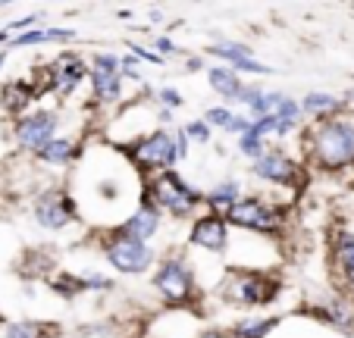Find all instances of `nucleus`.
Returning a JSON list of instances; mask_svg holds the SVG:
<instances>
[{"mask_svg": "<svg viewBox=\"0 0 354 338\" xmlns=\"http://www.w3.org/2000/svg\"><path fill=\"white\" fill-rule=\"evenodd\" d=\"M308 157L323 173H342L354 166V113H335L317 120L308 132Z\"/></svg>", "mask_w": 354, "mask_h": 338, "instance_id": "f257e3e1", "label": "nucleus"}, {"mask_svg": "<svg viewBox=\"0 0 354 338\" xmlns=\"http://www.w3.org/2000/svg\"><path fill=\"white\" fill-rule=\"evenodd\" d=\"M138 204H151L154 210L167 213L173 219H194L204 207V194L194 185H188L176 169H163L151 179H141Z\"/></svg>", "mask_w": 354, "mask_h": 338, "instance_id": "f03ea898", "label": "nucleus"}, {"mask_svg": "<svg viewBox=\"0 0 354 338\" xmlns=\"http://www.w3.org/2000/svg\"><path fill=\"white\" fill-rule=\"evenodd\" d=\"M126 153V163L132 166L141 179H151V176L163 173V169H176V163L188 157L179 147V129L169 132V129H154V132L141 135V138L129 141L122 147Z\"/></svg>", "mask_w": 354, "mask_h": 338, "instance_id": "7ed1b4c3", "label": "nucleus"}, {"mask_svg": "<svg viewBox=\"0 0 354 338\" xmlns=\"http://www.w3.org/2000/svg\"><path fill=\"white\" fill-rule=\"evenodd\" d=\"M229 229H241L251 235H279L286 229V207L267 200L263 194H248L239 204H232L223 213Z\"/></svg>", "mask_w": 354, "mask_h": 338, "instance_id": "20e7f679", "label": "nucleus"}, {"mask_svg": "<svg viewBox=\"0 0 354 338\" xmlns=\"http://www.w3.org/2000/svg\"><path fill=\"white\" fill-rule=\"evenodd\" d=\"M279 292H282V279L270 276L267 270H235L226 276V285H223L226 304L248 307V310L273 304L279 298Z\"/></svg>", "mask_w": 354, "mask_h": 338, "instance_id": "39448f33", "label": "nucleus"}, {"mask_svg": "<svg viewBox=\"0 0 354 338\" xmlns=\"http://www.w3.org/2000/svg\"><path fill=\"white\" fill-rule=\"evenodd\" d=\"M100 251H104L107 263L113 266L116 272H122V276H145V272L157 263L154 247L145 245V241H138V238L122 235L116 225H110L107 232H104V238H100Z\"/></svg>", "mask_w": 354, "mask_h": 338, "instance_id": "423d86ee", "label": "nucleus"}, {"mask_svg": "<svg viewBox=\"0 0 354 338\" xmlns=\"http://www.w3.org/2000/svg\"><path fill=\"white\" fill-rule=\"evenodd\" d=\"M151 285L169 307H192L198 301V279L185 257H163L154 270Z\"/></svg>", "mask_w": 354, "mask_h": 338, "instance_id": "0eeeda50", "label": "nucleus"}, {"mask_svg": "<svg viewBox=\"0 0 354 338\" xmlns=\"http://www.w3.org/2000/svg\"><path fill=\"white\" fill-rule=\"evenodd\" d=\"M32 216L44 232H63L79 219V204L75 194L63 185H50L32 200Z\"/></svg>", "mask_w": 354, "mask_h": 338, "instance_id": "6e6552de", "label": "nucleus"}, {"mask_svg": "<svg viewBox=\"0 0 354 338\" xmlns=\"http://www.w3.org/2000/svg\"><path fill=\"white\" fill-rule=\"evenodd\" d=\"M251 176L257 182H267L276 188H298L301 182V163L282 147H267L263 157L251 163Z\"/></svg>", "mask_w": 354, "mask_h": 338, "instance_id": "1a4fd4ad", "label": "nucleus"}, {"mask_svg": "<svg viewBox=\"0 0 354 338\" xmlns=\"http://www.w3.org/2000/svg\"><path fill=\"white\" fill-rule=\"evenodd\" d=\"M57 129H60V113L57 110H28L13 122V138L22 151L35 153L50 138H57Z\"/></svg>", "mask_w": 354, "mask_h": 338, "instance_id": "9d476101", "label": "nucleus"}, {"mask_svg": "<svg viewBox=\"0 0 354 338\" xmlns=\"http://www.w3.org/2000/svg\"><path fill=\"white\" fill-rule=\"evenodd\" d=\"M88 82H91V97L97 106H113L122 100V75H120V57L116 53H97L88 66Z\"/></svg>", "mask_w": 354, "mask_h": 338, "instance_id": "9b49d317", "label": "nucleus"}, {"mask_svg": "<svg viewBox=\"0 0 354 338\" xmlns=\"http://www.w3.org/2000/svg\"><path fill=\"white\" fill-rule=\"evenodd\" d=\"M188 245L204 254H226L229 225H226V219H223V213H216V210L198 213V216L192 219V229H188Z\"/></svg>", "mask_w": 354, "mask_h": 338, "instance_id": "f8f14e48", "label": "nucleus"}, {"mask_svg": "<svg viewBox=\"0 0 354 338\" xmlns=\"http://www.w3.org/2000/svg\"><path fill=\"white\" fill-rule=\"evenodd\" d=\"M116 229H120L122 235H129V238H138V241H145V245H151V238H157L163 229V213L154 210L151 204H138L132 213H126V219H122Z\"/></svg>", "mask_w": 354, "mask_h": 338, "instance_id": "ddd939ff", "label": "nucleus"}, {"mask_svg": "<svg viewBox=\"0 0 354 338\" xmlns=\"http://www.w3.org/2000/svg\"><path fill=\"white\" fill-rule=\"evenodd\" d=\"M54 66H57L54 91L60 94V97H73L75 88H79L82 82L88 79V66H85V60H82L79 53L66 50V53H60V57L54 60Z\"/></svg>", "mask_w": 354, "mask_h": 338, "instance_id": "4468645a", "label": "nucleus"}, {"mask_svg": "<svg viewBox=\"0 0 354 338\" xmlns=\"http://www.w3.org/2000/svg\"><path fill=\"white\" fill-rule=\"evenodd\" d=\"M308 317L320 319L323 326H333V329L345 332V335H354V310L348 307V301L342 298H329L323 304L308 307Z\"/></svg>", "mask_w": 354, "mask_h": 338, "instance_id": "2eb2a0df", "label": "nucleus"}, {"mask_svg": "<svg viewBox=\"0 0 354 338\" xmlns=\"http://www.w3.org/2000/svg\"><path fill=\"white\" fill-rule=\"evenodd\" d=\"M79 153H82V147L75 144V138H60V135H57V138H50L44 147L35 151V160L44 166H69Z\"/></svg>", "mask_w": 354, "mask_h": 338, "instance_id": "dca6fc26", "label": "nucleus"}, {"mask_svg": "<svg viewBox=\"0 0 354 338\" xmlns=\"http://www.w3.org/2000/svg\"><path fill=\"white\" fill-rule=\"evenodd\" d=\"M38 97L35 94V88L28 85V82H22V79H16V82H7V85L0 88V106L7 113H13L16 120H19L22 113H28V104Z\"/></svg>", "mask_w": 354, "mask_h": 338, "instance_id": "f3484780", "label": "nucleus"}, {"mask_svg": "<svg viewBox=\"0 0 354 338\" xmlns=\"http://www.w3.org/2000/svg\"><path fill=\"white\" fill-rule=\"evenodd\" d=\"M207 82H210V88L226 100V104H239V94H241V88H245V82H241V75L235 73V69L207 66Z\"/></svg>", "mask_w": 354, "mask_h": 338, "instance_id": "a211bd4d", "label": "nucleus"}, {"mask_svg": "<svg viewBox=\"0 0 354 338\" xmlns=\"http://www.w3.org/2000/svg\"><path fill=\"white\" fill-rule=\"evenodd\" d=\"M301 113L304 116H314V120H326V116H335V113L345 110V100L335 97V94H326V91H310L298 100Z\"/></svg>", "mask_w": 354, "mask_h": 338, "instance_id": "6ab92c4d", "label": "nucleus"}, {"mask_svg": "<svg viewBox=\"0 0 354 338\" xmlns=\"http://www.w3.org/2000/svg\"><path fill=\"white\" fill-rule=\"evenodd\" d=\"M204 53H207V57H216V60H223V66H229V69H239L241 63L257 60L254 47L241 44V41H220V44L204 47Z\"/></svg>", "mask_w": 354, "mask_h": 338, "instance_id": "aec40b11", "label": "nucleus"}, {"mask_svg": "<svg viewBox=\"0 0 354 338\" xmlns=\"http://www.w3.org/2000/svg\"><path fill=\"white\" fill-rule=\"evenodd\" d=\"M282 323V317H245L239 323H232L229 335L232 338H267L270 332H276Z\"/></svg>", "mask_w": 354, "mask_h": 338, "instance_id": "412c9836", "label": "nucleus"}, {"mask_svg": "<svg viewBox=\"0 0 354 338\" xmlns=\"http://www.w3.org/2000/svg\"><path fill=\"white\" fill-rule=\"evenodd\" d=\"M241 200V185L235 179H223L220 185H214L207 194H204V207L207 210H216V213H226L232 204Z\"/></svg>", "mask_w": 354, "mask_h": 338, "instance_id": "4be33fe9", "label": "nucleus"}, {"mask_svg": "<svg viewBox=\"0 0 354 338\" xmlns=\"http://www.w3.org/2000/svg\"><path fill=\"white\" fill-rule=\"evenodd\" d=\"M91 198L107 200V204H113V207L122 204V198H126V179H122V176H113V173H104L91 185Z\"/></svg>", "mask_w": 354, "mask_h": 338, "instance_id": "5701e85b", "label": "nucleus"}, {"mask_svg": "<svg viewBox=\"0 0 354 338\" xmlns=\"http://www.w3.org/2000/svg\"><path fill=\"white\" fill-rule=\"evenodd\" d=\"M54 332L57 329L44 319H16L3 329V338H50Z\"/></svg>", "mask_w": 354, "mask_h": 338, "instance_id": "b1692460", "label": "nucleus"}, {"mask_svg": "<svg viewBox=\"0 0 354 338\" xmlns=\"http://www.w3.org/2000/svg\"><path fill=\"white\" fill-rule=\"evenodd\" d=\"M47 285H50L54 294H60L63 301H73L85 292L82 288V276H75V272H54V276L47 279Z\"/></svg>", "mask_w": 354, "mask_h": 338, "instance_id": "393cba45", "label": "nucleus"}, {"mask_svg": "<svg viewBox=\"0 0 354 338\" xmlns=\"http://www.w3.org/2000/svg\"><path fill=\"white\" fill-rule=\"evenodd\" d=\"M335 260H339V270L345 276V282L354 288V232H345L335 245Z\"/></svg>", "mask_w": 354, "mask_h": 338, "instance_id": "a878e982", "label": "nucleus"}, {"mask_svg": "<svg viewBox=\"0 0 354 338\" xmlns=\"http://www.w3.org/2000/svg\"><path fill=\"white\" fill-rule=\"evenodd\" d=\"M38 44H47V32H44V28H32V32L13 35L7 47H10V50H22V47H38Z\"/></svg>", "mask_w": 354, "mask_h": 338, "instance_id": "bb28decb", "label": "nucleus"}, {"mask_svg": "<svg viewBox=\"0 0 354 338\" xmlns=\"http://www.w3.org/2000/svg\"><path fill=\"white\" fill-rule=\"evenodd\" d=\"M182 132H185L188 141H194V144L204 147V144H210V135H214V129H210L204 120H192V122H185V126H182Z\"/></svg>", "mask_w": 354, "mask_h": 338, "instance_id": "cd10ccee", "label": "nucleus"}, {"mask_svg": "<svg viewBox=\"0 0 354 338\" xmlns=\"http://www.w3.org/2000/svg\"><path fill=\"white\" fill-rule=\"evenodd\" d=\"M82 288H85V292H110V288H113V279H107L97 270H88V272H82Z\"/></svg>", "mask_w": 354, "mask_h": 338, "instance_id": "c85d7f7f", "label": "nucleus"}, {"mask_svg": "<svg viewBox=\"0 0 354 338\" xmlns=\"http://www.w3.org/2000/svg\"><path fill=\"white\" fill-rule=\"evenodd\" d=\"M263 151H267V141L251 138V135H241V138H239V153H241V157H248L251 163H254L257 157H263Z\"/></svg>", "mask_w": 354, "mask_h": 338, "instance_id": "c756f323", "label": "nucleus"}, {"mask_svg": "<svg viewBox=\"0 0 354 338\" xmlns=\"http://www.w3.org/2000/svg\"><path fill=\"white\" fill-rule=\"evenodd\" d=\"M229 120H232V110L229 106H207L204 110V122H207L210 129H226L229 126Z\"/></svg>", "mask_w": 354, "mask_h": 338, "instance_id": "7c9ffc66", "label": "nucleus"}, {"mask_svg": "<svg viewBox=\"0 0 354 338\" xmlns=\"http://www.w3.org/2000/svg\"><path fill=\"white\" fill-rule=\"evenodd\" d=\"M154 100L163 106V110H169V113H173V110H179V106L185 104V97H182V91H176V88H160Z\"/></svg>", "mask_w": 354, "mask_h": 338, "instance_id": "2f4dec72", "label": "nucleus"}, {"mask_svg": "<svg viewBox=\"0 0 354 338\" xmlns=\"http://www.w3.org/2000/svg\"><path fill=\"white\" fill-rule=\"evenodd\" d=\"M129 53H132L138 63H154V66H163V63H167L163 57H157L154 50H147V47L138 44V41H132V44H129Z\"/></svg>", "mask_w": 354, "mask_h": 338, "instance_id": "473e14b6", "label": "nucleus"}, {"mask_svg": "<svg viewBox=\"0 0 354 338\" xmlns=\"http://www.w3.org/2000/svg\"><path fill=\"white\" fill-rule=\"evenodd\" d=\"M154 53H157V57H163V60H169V57H176V53H179V47H176L167 35H154Z\"/></svg>", "mask_w": 354, "mask_h": 338, "instance_id": "72a5a7b5", "label": "nucleus"}, {"mask_svg": "<svg viewBox=\"0 0 354 338\" xmlns=\"http://www.w3.org/2000/svg\"><path fill=\"white\" fill-rule=\"evenodd\" d=\"M248 129H251V116H241V113H232V120H229V126H226V132L229 135H245Z\"/></svg>", "mask_w": 354, "mask_h": 338, "instance_id": "f704fd0d", "label": "nucleus"}, {"mask_svg": "<svg viewBox=\"0 0 354 338\" xmlns=\"http://www.w3.org/2000/svg\"><path fill=\"white\" fill-rule=\"evenodd\" d=\"M41 19V16H22V19H16V22H10V28H7V32L10 35H22V32H32V28H35V22H38Z\"/></svg>", "mask_w": 354, "mask_h": 338, "instance_id": "c9c22d12", "label": "nucleus"}, {"mask_svg": "<svg viewBox=\"0 0 354 338\" xmlns=\"http://www.w3.org/2000/svg\"><path fill=\"white\" fill-rule=\"evenodd\" d=\"M44 32H47V41H75V28L54 26V28H44Z\"/></svg>", "mask_w": 354, "mask_h": 338, "instance_id": "e433bc0d", "label": "nucleus"}, {"mask_svg": "<svg viewBox=\"0 0 354 338\" xmlns=\"http://www.w3.org/2000/svg\"><path fill=\"white\" fill-rule=\"evenodd\" d=\"M198 338H232V335H229V329H204Z\"/></svg>", "mask_w": 354, "mask_h": 338, "instance_id": "4c0bfd02", "label": "nucleus"}, {"mask_svg": "<svg viewBox=\"0 0 354 338\" xmlns=\"http://www.w3.org/2000/svg\"><path fill=\"white\" fill-rule=\"evenodd\" d=\"M201 66H204V60H201V57H192V60H185V69H188V73H198Z\"/></svg>", "mask_w": 354, "mask_h": 338, "instance_id": "58836bf2", "label": "nucleus"}, {"mask_svg": "<svg viewBox=\"0 0 354 338\" xmlns=\"http://www.w3.org/2000/svg\"><path fill=\"white\" fill-rule=\"evenodd\" d=\"M10 38H13V35H10L7 28H0V44H10Z\"/></svg>", "mask_w": 354, "mask_h": 338, "instance_id": "ea45409f", "label": "nucleus"}, {"mask_svg": "<svg viewBox=\"0 0 354 338\" xmlns=\"http://www.w3.org/2000/svg\"><path fill=\"white\" fill-rule=\"evenodd\" d=\"M3 66H7V50H0V73H3Z\"/></svg>", "mask_w": 354, "mask_h": 338, "instance_id": "a19ab883", "label": "nucleus"}]
</instances>
